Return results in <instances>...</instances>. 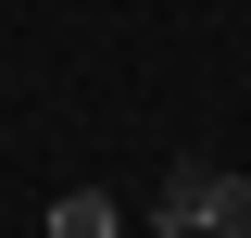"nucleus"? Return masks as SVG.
Wrapping results in <instances>:
<instances>
[{
	"label": "nucleus",
	"instance_id": "obj_1",
	"mask_svg": "<svg viewBox=\"0 0 251 238\" xmlns=\"http://www.w3.org/2000/svg\"><path fill=\"white\" fill-rule=\"evenodd\" d=\"M151 226H163V238H251V176H226V163H176V176L151 188Z\"/></svg>",
	"mask_w": 251,
	"mask_h": 238
},
{
	"label": "nucleus",
	"instance_id": "obj_2",
	"mask_svg": "<svg viewBox=\"0 0 251 238\" xmlns=\"http://www.w3.org/2000/svg\"><path fill=\"white\" fill-rule=\"evenodd\" d=\"M113 226H126L113 188H63V201H50V238H113Z\"/></svg>",
	"mask_w": 251,
	"mask_h": 238
}]
</instances>
